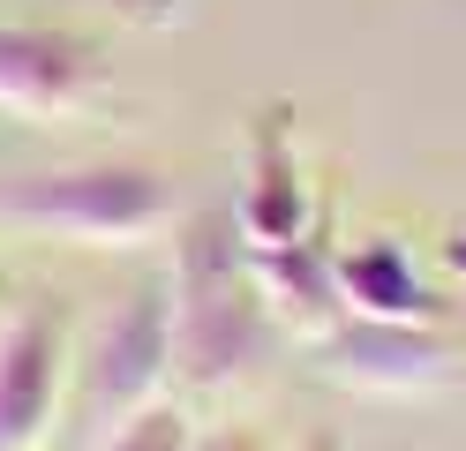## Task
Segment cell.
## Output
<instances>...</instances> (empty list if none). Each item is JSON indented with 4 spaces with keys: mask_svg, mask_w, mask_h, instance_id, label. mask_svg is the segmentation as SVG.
<instances>
[{
    "mask_svg": "<svg viewBox=\"0 0 466 451\" xmlns=\"http://www.w3.org/2000/svg\"><path fill=\"white\" fill-rule=\"evenodd\" d=\"M166 286H173V384L226 391L271 354L279 323L264 309L248 241H241L226 203L181 210L173 256H166Z\"/></svg>",
    "mask_w": 466,
    "mask_h": 451,
    "instance_id": "cell-1",
    "label": "cell"
},
{
    "mask_svg": "<svg viewBox=\"0 0 466 451\" xmlns=\"http://www.w3.org/2000/svg\"><path fill=\"white\" fill-rule=\"evenodd\" d=\"M0 226L68 249H151L181 226V189L151 159H76L0 189Z\"/></svg>",
    "mask_w": 466,
    "mask_h": 451,
    "instance_id": "cell-2",
    "label": "cell"
},
{
    "mask_svg": "<svg viewBox=\"0 0 466 451\" xmlns=\"http://www.w3.org/2000/svg\"><path fill=\"white\" fill-rule=\"evenodd\" d=\"M166 384H173V286H166V271H143L76 339V361H68L76 444H98L113 421L166 399Z\"/></svg>",
    "mask_w": 466,
    "mask_h": 451,
    "instance_id": "cell-3",
    "label": "cell"
},
{
    "mask_svg": "<svg viewBox=\"0 0 466 451\" xmlns=\"http://www.w3.org/2000/svg\"><path fill=\"white\" fill-rule=\"evenodd\" d=\"M316 369L361 399H429V391L466 384V339H451V323L339 316L316 339Z\"/></svg>",
    "mask_w": 466,
    "mask_h": 451,
    "instance_id": "cell-4",
    "label": "cell"
},
{
    "mask_svg": "<svg viewBox=\"0 0 466 451\" xmlns=\"http://www.w3.org/2000/svg\"><path fill=\"white\" fill-rule=\"evenodd\" d=\"M76 316L61 293H31L0 323V451H38L68 414Z\"/></svg>",
    "mask_w": 466,
    "mask_h": 451,
    "instance_id": "cell-5",
    "label": "cell"
},
{
    "mask_svg": "<svg viewBox=\"0 0 466 451\" xmlns=\"http://www.w3.org/2000/svg\"><path fill=\"white\" fill-rule=\"evenodd\" d=\"M233 226H241L248 249H279V241H301L324 203L309 189V166H301V136H294V98H271L248 113L241 128V189H233Z\"/></svg>",
    "mask_w": 466,
    "mask_h": 451,
    "instance_id": "cell-6",
    "label": "cell"
},
{
    "mask_svg": "<svg viewBox=\"0 0 466 451\" xmlns=\"http://www.w3.org/2000/svg\"><path fill=\"white\" fill-rule=\"evenodd\" d=\"M106 53L68 23H0V113L68 120L106 90Z\"/></svg>",
    "mask_w": 466,
    "mask_h": 451,
    "instance_id": "cell-7",
    "label": "cell"
},
{
    "mask_svg": "<svg viewBox=\"0 0 466 451\" xmlns=\"http://www.w3.org/2000/svg\"><path fill=\"white\" fill-rule=\"evenodd\" d=\"M256 263V286H264V309L279 331L294 339H324V331L346 316L339 301V241H331V219H316L301 241H279V249H248Z\"/></svg>",
    "mask_w": 466,
    "mask_h": 451,
    "instance_id": "cell-8",
    "label": "cell"
},
{
    "mask_svg": "<svg viewBox=\"0 0 466 451\" xmlns=\"http://www.w3.org/2000/svg\"><path fill=\"white\" fill-rule=\"evenodd\" d=\"M339 301L346 316H399V323H444V301H436L421 256L406 249L399 233H361L339 249Z\"/></svg>",
    "mask_w": 466,
    "mask_h": 451,
    "instance_id": "cell-9",
    "label": "cell"
},
{
    "mask_svg": "<svg viewBox=\"0 0 466 451\" xmlns=\"http://www.w3.org/2000/svg\"><path fill=\"white\" fill-rule=\"evenodd\" d=\"M196 444V421L181 399H151V406H136L128 421H113V429L98 444H83V451H188Z\"/></svg>",
    "mask_w": 466,
    "mask_h": 451,
    "instance_id": "cell-10",
    "label": "cell"
},
{
    "mask_svg": "<svg viewBox=\"0 0 466 451\" xmlns=\"http://www.w3.org/2000/svg\"><path fill=\"white\" fill-rule=\"evenodd\" d=\"M188 451H271V444L256 436V429H233V421H226V429H196Z\"/></svg>",
    "mask_w": 466,
    "mask_h": 451,
    "instance_id": "cell-11",
    "label": "cell"
},
{
    "mask_svg": "<svg viewBox=\"0 0 466 451\" xmlns=\"http://www.w3.org/2000/svg\"><path fill=\"white\" fill-rule=\"evenodd\" d=\"M301 451H339V436H309V444H301Z\"/></svg>",
    "mask_w": 466,
    "mask_h": 451,
    "instance_id": "cell-12",
    "label": "cell"
}]
</instances>
